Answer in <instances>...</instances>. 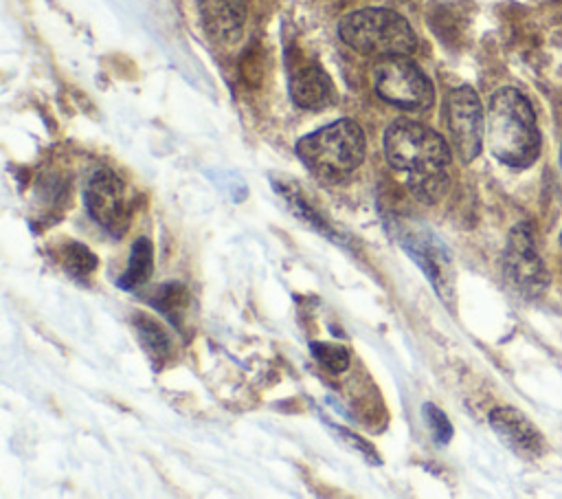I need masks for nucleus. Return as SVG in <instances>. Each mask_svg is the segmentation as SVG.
Returning <instances> with one entry per match:
<instances>
[{
    "instance_id": "nucleus-13",
    "label": "nucleus",
    "mask_w": 562,
    "mask_h": 499,
    "mask_svg": "<svg viewBox=\"0 0 562 499\" xmlns=\"http://www.w3.org/2000/svg\"><path fill=\"white\" fill-rule=\"evenodd\" d=\"M134 328L138 334V341L143 343L147 356L156 363V367L165 365L173 356V345L169 334L151 319V317H136Z\"/></svg>"
},
{
    "instance_id": "nucleus-15",
    "label": "nucleus",
    "mask_w": 562,
    "mask_h": 499,
    "mask_svg": "<svg viewBox=\"0 0 562 499\" xmlns=\"http://www.w3.org/2000/svg\"><path fill=\"white\" fill-rule=\"evenodd\" d=\"M59 257H61L64 268H66L72 277H77V279L90 277V275L94 273V268H97V255H94L88 246H83V244H79V242H68V244H64Z\"/></svg>"
},
{
    "instance_id": "nucleus-12",
    "label": "nucleus",
    "mask_w": 562,
    "mask_h": 499,
    "mask_svg": "<svg viewBox=\"0 0 562 499\" xmlns=\"http://www.w3.org/2000/svg\"><path fill=\"white\" fill-rule=\"evenodd\" d=\"M204 31L220 44H233L241 37L246 22L244 0H198Z\"/></svg>"
},
{
    "instance_id": "nucleus-9",
    "label": "nucleus",
    "mask_w": 562,
    "mask_h": 499,
    "mask_svg": "<svg viewBox=\"0 0 562 499\" xmlns=\"http://www.w3.org/2000/svg\"><path fill=\"white\" fill-rule=\"evenodd\" d=\"M290 95L305 110H323L334 101V84L321 64L296 55L290 62Z\"/></svg>"
},
{
    "instance_id": "nucleus-11",
    "label": "nucleus",
    "mask_w": 562,
    "mask_h": 499,
    "mask_svg": "<svg viewBox=\"0 0 562 499\" xmlns=\"http://www.w3.org/2000/svg\"><path fill=\"white\" fill-rule=\"evenodd\" d=\"M490 426L516 455L533 457L540 453V433L522 411L512 407H496L490 411Z\"/></svg>"
},
{
    "instance_id": "nucleus-5",
    "label": "nucleus",
    "mask_w": 562,
    "mask_h": 499,
    "mask_svg": "<svg viewBox=\"0 0 562 499\" xmlns=\"http://www.w3.org/2000/svg\"><path fill=\"white\" fill-rule=\"evenodd\" d=\"M378 97L402 110H426L435 101V90L424 70L408 55L382 57L373 70Z\"/></svg>"
},
{
    "instance_id": "nucleus-3",
    "label": "nucleus",
    "mask_w": 562,
    "mask_h": 499,
    "mask_svg": "<svg viewBox=\"0 0 562 499\" xmlns=\"http://www.w3.org/2000/svg\"><path fill=\"white\" fill-rule=\"evenodd\" d=\"M367 141L362 127L351 119H338L296 143V154L316 176L342 180L364 160Z\"/></svg>"
},
{
    "instance_id": "nucleus-2",
    "label": "nucleus",
    "mask_w": 562,
    "mask_h": 499,
    "mask_svg": "<svg viewBox=\"0 0 562 499\" xmlns=\"http://www.w3.org/2000/svg\"><path fill=\"white\" fill-rule=\"evenodd\" d=\"M490 152L509 167H529L540 154V130L527 97L516 88L492 95L485 119Z\"/></svg>"
},
{
    "instance_id": "nucleus-7",
    "label": "nucleus",
    "mask_w": 562,
    "mask_h": 499,
    "mask_svg": "<svg viewBox=\"0 0 562 499\" xmlns=\"http://www.w3.org/2000/svg\"><path fill=\"white\" fill-rule=\"evenodd\" d=\"M503 273L516 292L522 297H538L547 288V270L538 255L531 229L522 222L509 231L503 253Z\"/></svg>"
},
{
    "instance_id": "nucleus-18",
    "label": "nucleus",
    "mask_w": 562,
    "mask_h": 499,
    "mask_svg": "<svg viewBox=\"0 0 562 499\" xmlns=\"http://www.w3.org/2000/svg\"><path fill=\"white\" fill-rule=\"evenodd\" d=\"M422 411H424L426 424H428V429H430L435 442H439V444L450 442V437H452V424L448 422L446 413H443L441 409H437L435 404H430V402H426V404L422 407Z\"/></svg>"
},
{
    "instance_id": "nucleus-10",
    "label": "nucleus",
    "mask_w": 562,
    "mask_h": 499,
    "mask_svg": "<svg viewBox=\"0 0 562 499\" xmlns=\"http://www.w3.org/2000/svg\"><path fill=\"white\" fill-rule=\"evenodd\" d=\"M402 246H406V251L424 268V273L428 275V279L432 281V286L441 295V299L448 301L452 297V266H450V257L443 251L441 242L435 240L426 231H422V233L415 231L411 235H404Z\"/></svg>"
},
{
    "instance_id": "nucleus-19",
    "label": "nucleus",
    "mask_w": 562,
    "mask_h": 499,
    "mask_svg": "<svg viewBox=\"0 0 562 499\" xmlns=\"http://www.w3.org/2000/svg\"><path fill=\"white\" fill-rule=\"evenodd\" d=\"M560 244H562V233H560Z\"/></svg>"
},
{
    "instance_id": "nucleus-17",
    "label": "nucleus",
    "mask_w": 562,
    "mask_h": 499,
    "mask_svg": "<svg viewBox=\"0 0 562 499\" xmlns=\"http://www.w3.org/2000/svg\"><path fill=\"white\" fill-rule=\"evenodd\" d=\"M314 358L329 372L338 374L349 367V354L342 345H331V343H314L312 345Z\"/></svg>"
},
{
    "instance_id": "nucleus-16",
    "label": "nucleus",
    "mask_w": 562,
    "mask_h": 499,
    "mask_svg": "<svg viewBox=\"0 0 562 499\" xmlns=\"http://www.w3.org/2000/svg\"><path fill=\"white\" fill-rule=\"evenodd\" d=\"M156 295L158 297L154 299V306L162 310L173 323H180L189 306V290L182 284H167V286H160Z\"/></svg>"
},
{
    "instance_id": "nucleus-6",
    "label": "nucleus",
    "mask_w": 562,
    "mask_h": 499,
    "mask_svg": "<svg viewBox=\"0 0 562 499\" xmlns=\"http://www.w3.org/2000/svg\"><path fill=\"white\" fill-rule=\"evenodd\" d=\"M446 125H448L450 143L457 156L463 163L474 160L483 147V130H485L483 106L474 88L459 86L448 92Z\"/></svg>"
},
{
    "instance_id": "nucleus-14",
    "label": "nucleus",
    "mask_w": 562,
    "mask_h": 499,
    "mask_svg": "<svg viewBox=\"0 0 562 499\" xmlns=\"http://www.w3.org/2000/svg\"><path fill=\"white\" fill-rule=\"evenodd\" d=\"M154 268V248L147 237H138L130 251V262L125 273L119 279V286L125 290H134L143 286Z\"/></svg>"
},
{
    "instance_id": "nucleus-8",
    "label": "nucleus",
    "mask_w": 562,
    "mask_h": 499,
    "mask_svg": "<svg viewBox=\"0 0 562 499\" xmlns=\"http://www.w3.org/2000/svg\"><path fill=\"white\" fill-rule=\"evenodd\" d=\"M86 207L92 220L112 237H121L130 224V202L123 180L112 169H97L86 189Z\"/></svg>"
},
{
    "instance_id": "nucleus-1",
    "label": "nucleus",
    "mask_w": 562,
    "mask_h": 499,
    "mask_svg": "<svg viewBox=\"0 0 562 499\" xmlns=\"http://www.w3.org/2000/svg\"><path fill=\"white\" fill-rule=\"evenodd\" d=\"M389 165L406 174L411 193L426 204L437 202L450 185V147L441 134L424 123L400 119L384 132Z\"/></svg>"
},
{
    "instance_id": "nucleus-4",
    "label": "nucleus",
    "mask_w": 562,
    "mask_h": 499,
    "mask_svg": "<svg viewBox=\"0 0 562 499\" xmlns=\"http://www.w3.org/2000/svg\"><path fill=\"white\" fill-rule=\"evenodd\" d=\"M340 40L362 55L393 57L411 55L417 37L406 18L391 9H360L345 15L338 24Z\"/></svg>"
}]
</instances>
